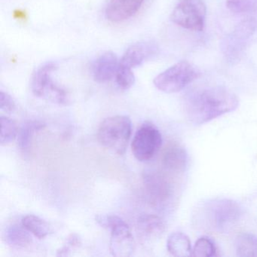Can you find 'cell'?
Masks as SVG:
<instances>
[{
  "label": "cell",
  "instance_id": "1",
  "mask_svg": "<svg viewBox=\"0 0 257 257\" xmlns=\"http://www.w3.org/2000/svg\"><path fill=\"white\" fill-rule=\"evenodd\" d=\"M237 96L220 86L202 88L188 94L184 109L187 119L195 125L212 121L238 106Z\"/></svg>",
  "mask_w": 257,
  "mask_h": 257
},
{
  "label": "cell",
  "instance_id": "2",
  "mask_svg": "<svg viewBox=\"0 0 257 257\" xmlns=\"http://www.w3.org/2000/svg\"><path fill=\"white\" fill-rule=\"evenodd\" d=\"M132 129V121L127 115L109 117L99 127L97 141L102 147L121 156L125 153Z\"/></svg>",
  "mask_w": 257,
  "mask_h": 257
},
{
  "label": "cell",
  "instance_id": "3",
  "mask_svg": "<svg viewBox=\"0 0 257 257\" xmlns=\"http://www.w3.org/2000/svg\"><path fill=\"white\" fill-rule=\"evenodd\" d=\"M96 222L111 231L109 249L114 256H131L135 251V243L128 225L115 215H97Z\"/></svg>",
  "mask_w": 257,
  "mask_h": 257
},
{
  "label": "cell",
  "instance_id": "4",
  "mask_svg": "<svg viewBox=\"0 0 257 257\" xmlns=\"http://www.w3.org/2000/svg\"><path fill=\"white\" fill-rule=\"evenodd\" d=\"M200 76V72L190 63L182 61L158 75L153 81L155 86L168 94L184 89Z\"/></svg>",
  "mask_w": 257,
  "mask_h": 257
},
{
  "label": "cell",
  "instance_id": "5",
  "mask_svg": "<svg viewBox=\"0 0 257 257\" xmlns=\"http://www.w3.org/2000/svg\"><path fill=\"white\" fill-rule=\"evenodd\" d=\"M56 66L54 63H46L36 70L31 80V90L34 95L59 105L70 103L67 91L55 83L52 79V72Z\"/></svg>",
  "mask_w": 257,
  "mask_h": 257
},
{
  "label": "cell",
  "instance_id": "6",
  "mask_svg": "<svg viewBox=\"0 0 257 257\" xmlns=\"http://www.w3.org/2000/svg\"><path fill=\"white\" fill-rule=\"evenodd\" d=\"M207 7L203 0H179L171 19L174 24L192 31H202L205 25Z\"/></svg>",
  "mask_w": 257,
  "mask_h": 257
},
{
  "label": "cell",
  "instance_id": "7",
  "mask_svg": "<svg viewBox=\"0 0 257 257\" xmlns=\"http://www.w3.org/2000/svg\"><path fill=\"white\" fill-rule=\"evenodd\" d=\"M204 209L206 222L210 228L219 231H226L240 216V207L231 200H215L209 202Z\"/></svg>",
  "mask_w": 257,
  "mask_h": 257
},
{
  "label": "cell",
  "instance_id": "8",
  "mask_svg": "<svg viewBox=\"0 0 257 257\" xmlns=\"http://www.w3.org/2000/svg\"><path fill=\"white\" fill-rule=\"evenodd\" d=\"M162 144V137L159 129L154 124L146 122L134 137L132 153L140 162H147L154 157Z\"/></svg>",
  "mask_w": 257,
  "mask_h": 257
},
{
  "label": "cell",
  "instance_id": "9",
  "mask_svg": "<svg viewBox=\"0 0 257 257\" xmlns=\"http://www.w3.org/2000/svg\"><path fill=\"white\" fill-rule=\"evenodd\" d=\"M256 30L257 22L255 19L249 18L240 22L221 43V49L224 56L231 62L238 60L244 49L246 40L255 34Z\"/></svg>",
  "mask_w": 257,
  "mask_h": 257
},
{
  "label": "cell",
  "instance_id": "10",
  "mask_svg": "<svg viewBox=\"0 0 257 257\" xmlns=\"http://www.w3.org/2000/svg\"><path fill=\"white\" fill-rule=\"evenodd\" d=\"M143 180L146 193L152 204L161 206L171 199L173 186L166 175L157 171H147Z\"/></svg>",
  "mask_w": 257,
  "mask_h": 257
},
{
  "label": "cell",
  "instance_id": "11",
  "mask_svg": "<svg viewBox=\"0 0 257 257\" xmlns=\"http://www.w3.org/2000/svg\"><path fill=\"white\" fill-rule=\"evenodd\" d=\"M161 162L166 172L173 175H180L185 172L187 167V153L180 144H168L162 153Z\"/></svg>",
  "mask_w": 257,
  "mask_h": 257
},
{
  "label": "cell",
  "instance_id": "12",
  "mask_svg": "<svg viewBox=\"0 0 257 257\" xmlns=\"http://www.w3.org/2000/svg\"><path fill=\"white\" fill-rule=\"evenodd\" d=\"M144 0H109L106 10V17L109 22L119 23L137 14Z\"/></svg>",
  "mask_w": 257,
  "mask_h": 257
},
{
  "label": "cell",
  "instance_id": "13",
  "mask_svg": "<svg viewBox=\"0 0 257 257\" xmlns=\"http://www.w3.org/2000/svg\"><path fill=\"white\" fill-rule=\"evenodd\" d=\"M158 49V46L152 42L135 43L127 48L119 61L120 64L132 69L135 68L156 55Z\"/></svg>",
  "mask_w": 257,
  "mask_h": 257
},
{
  "label": "cell",
  "instance_id": "14",
  "mask_svg": "<svg viewBox=\"0 0 257 257\" xmlns=\"http://www.w3.org/2000/svg\"><path fill=\"white\" fill-rule=\"evenodd\" d=\"M118 66L119 61L116 55L113 52H105L93 63L91 67L93 78L99 83L109 82L115 78Z\"/></svg>",
  "mask_w": 257,
  "mask_h": 257
},
{
  "label": "cell",
  "instance_id": "15",
  "mask_svg": "<svg viewBox=\"0 0 257 257\" xmlns=\"http://www.w3.org/2000/svg\"><path fill=\"white\" fill-rule=\"evenodd\" d=\"M138 232L144 243H153L162 237L165 232V225L159 216L153 214H144L138 221Z\"/></svg>",
  "mask_w": 257,
  "mask_h": 257
},
{
  "label": "cell",
  "instance_id": "16",
  "mask_svg": "<svg viewBox=\"0 0 257 257\" xmlns=\"http://www.w3.org/2000/svg\"><path fill=\"white\" fill-rule=\"evenodd\" d=\"M25 226L13 225L6 229L4 239L6 243L13 249H22L31 246L33 240Z\"/></svg>",
  "mask_w": 257,
  "mask_h": 257
},
{
  "label": "cell",
  "instance_id": "17",
  "mask_svg": "<svg viewBox=\"0 0 257 257\" xmlns=\"http://www.w3.org/2000/svg\"><path fill=\"white\" fill-rule=\"evenodd\" d=\"M167 249L171 255L176 257L192 255V248L189 237L184 233L177 231L170 234L167 241Z\"/></svg>",
  "mask_w": 257,
  "mask_h": 257
},
{
  "label": "cell",
  "instance_id": "18",
  "mask_svg": "<svg viewBox=\"0 0 257 257\" xmlns=\"http://www.w3.org/2000/svg\"><path fill=\"white\" fill-rule=\"evenodd\" d=\"M236 255L240 257L257 256V236L241 233L235 240Z\"/></svg>",
  "mask_w": 257,
  "mask_h": 257
},
{
  "label": "cell",
  "instance_id": "19",
  "mask_svg": "<svg viewBox=\"0 0 257 257\" xmlns=\"http://www.w3.org/2000/svg\"><path fill=\"white\" fill-rule=\"evenodd\" d=\"M44 127L45 124L38 121H28L22 124L18 135V144L22 152L26 153L30 150L34 134Z\"/></svg>",
  "mask_w": 257,
  "mask_h": 257
},
{
  "label": "cell",
  "instance_id": "20",
  "mask_svg": "<svg viewBox=\"0 0 257 257\" xmlns=\"http://www.w3.org/2000/svg\"><path fill=\"white\" fill-rule=\"evenodd\" d=\"M22 225L40 239L45 238L52 231L50 225L46 220L35 215L25 216L22 219Z\"/></svg>",
  "mask_w": 257,
  "mask_h": 257
},
{
  "label": "cell",
  "instance_id": "21",
  "mask_svg": "<svg viewBox=\"0 0 257 257\" xmlns=\"http://www.w3.org/2000/svg\"><path fill=\"white\" fill-rule=\"evenodd\" d=\"M217 248L212 239L201 237L192 248V255L195 257H212L217 255Z\"/></svg>",
  "mask_w": 257,
  "mask_h": 257
},
{
  "label": "cell",
  "instance_id": "22",
  "mask_svg": "<svg viewBox=\"0 0 257 257\" xmlns=\"http://www.w3.org/2000/svg\"><path fill=\"white\" fill-rule=\"evenodd\" d=\"M18 135L17 125L13 120L8 117L1 116V145H7L14 141Z\"/></svg>",
  "mask_w": 257,
  "mask_h": 257
},
{
  "label": "cell",
  "instance_id": "23",
  "mask_svg": "<svg viewBox=\"0 0 257 257\" xmlns=\"http://www.w3.org/2000/svg\"><path fill=\"white\" fill-rule=\"evenodd\" d=\"M115 80L120 89L127 90L132 88L135 82V76L132 69L121 65L119 62V66L115 73Z\"/></svg>",
  "mask_w": 257,
  "mask_h": 257
},
{
  "label": "cell",
  "instance_id": "24",
  "mask_svg": "<svg viewBox=\"0 0 257 257\" xmlns=\"http://www.w3.org/2000/svg\"><path fill=\"white\" fill-rule=\"evenodd\" d=\"M225 5L228 10L234 13H249L255 9V3L252 0H226Z\"/></svg>",
  "mask_w": 257,
  "mask_h": 257
},
{
  "label": "cell",
  "instance_id": "25",
  "mask_svg": "<svg viewBox=\"0 0 257 257\" xmlns=\"http://www.w3.org/2000/svg\"><path fill=\"white\" fill-rule=\"evenodd\" d=\"M0 109L7 113L13 112L16 109V103L13 97L4 91L0 92Z\"/></svg>",
  "mask_w": 257,
  "mask_h": 257
},
{
  "label": "cell",
  "instance_id": "26",
  "mask_svg": "<svg viewBox=\"0 0 257 257\" xmlns=\"http://www.w3.org/2000/svg\"><path fill=\"white\" fill-rule=\"evenodd\" d=\"M81 244V240L76 234H72L67 238V244L58 251V255H67L71 248L78 247Z\"/></svg>",
  "mask_w": 257,
  "mask_h": 257
}]
</instances>
